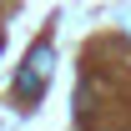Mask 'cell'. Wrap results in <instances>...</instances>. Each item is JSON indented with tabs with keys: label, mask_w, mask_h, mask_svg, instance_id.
Masks as SVG:
<instances>
[{
	"label": "cell",
	"mask_w": 131,
	"mask_h": 131,
	"mask_svg": "<svg viewBox=\"0 0 131 131\" xmlns=\"http://www.w3.org/2000/svg\"><path fill=\"white\" fill-rule=\"evenodd\" d=\"M0 46H5V35H0Z\"/></svg>",
	"instance_id": "obj_2"
},
{
	"label": "cell",
	"mask_w": 131,
	"mask_h": 131,
	"mask_svg": "<svg viewBox=\"0 0 131 131\" xmlns=\"http://www.w3.org/2000/svg\"><path fill=\"white\" fill-rule=\"evenodd\" d=\"M46 76H50V46H35L30 56H25V66H20V76H15V96L35 101L46 91Z\"/></svg>",
	"instance_id": "obj_1"
}]
</instances>
